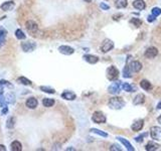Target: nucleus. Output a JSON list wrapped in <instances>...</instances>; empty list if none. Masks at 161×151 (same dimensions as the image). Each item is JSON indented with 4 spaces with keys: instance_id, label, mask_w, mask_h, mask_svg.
Returning <instances> with one entry per match:
<instances>
[{
    "instance_id": "nucleus-1",
    "label": "nucleus",
    "mask_w": 161,
    "mask_h": 151,
    "mask_svg": "<svg viewBox=\"0 0 161 151\" xmlns=\"http://www.w3.org/2000/svg\"><path fill=\"white\" fill-rule=\"evenodd\" d=\"M108 105L111 109L120 110V109H122L124 106H125V102H124V100L122 99L121 97H114V98L110 99Z\"/></svg>"
},
{
    "instance_id": "nucleus-2",
    "label": "nucleus",
    "mask_w": 161,
    "mask_h": 151,
    "mask_svg": "<svg viewBox=\"0 0 161 151\" xmlns=\"http://www.w3.org/2000/svg\"><path fill=\"white\" fill-rule=\"evenodd\" d=\"M107 78L110 81H116L119 78V70L115 65H111L107 70Z\"/></svg>"
},
{
    "instance_id": "nucleus-3",
    "label": "nucleus",
    "mask_w": 161,
    "mask_h": 151,
    "mask_svg": "<svg viewBox=\"0 0 161 151\" xmlns=\"http://www.w3.org/2000/svg\"><path fill=\"white\" fill-rule=\"evenodd\" d=\"M92 120L97 124H103L106 122V117H105V115L102 113V112L96 111L94 114H93Z\"/></svg>"
},
{
    "instance_id": "nucleus-4",
    "label": "nucleus",
    "mask_w": 161,
    "mask_h": 151,
    "mask_svg": "<svg viewBox=\"0 0 161 151\" xmlns=\"http://www.w3.org/2000/svg\"><path fill=\"white\" fill-rule=\"evenodd\" d=\"M150 135L152 139L156 141H161V127L158 126H153L150 129Z\"/></svg>"
},
{
    "instance_id": "nucleus-5",
    "label": "nucleus",
    "mask_w": 161,
    "mask_h": 151,
    "mask_svg": "<svg viewBox=\"0 0 161 151\" xmlns=\"http://www.w3.org/2000/svg\"><path fill=\"white\" fill-rule=\"evenodd\" d=\"M121 89H122V82L117 81L115 83H113V84L109 87V93L113 95H117L120 93Z\"/></svg>"
},
{
    "instance_id": "nucleus-6",
    "label": "nucleus",
    "mask_w": 161,
    "mask_h": 151,
    "mask_svg": "<svg viewBox=\"0 0 161 151\" xmlns=\"http://www.w3.org/2000/svg\"><path fill=\"white\" fill-rule=\"evenodd\" d=\"M35 47H36L35 42H32V41H24V42L21 43V48L25 52H32V50H34Z\"/></svg>"
},
{
    "instance_id": "nucleus-7",
    "label": "nucleus",
    "mask_w": 161,
    "mask_h": 151,
    "mask_svg": "<svg viewBox=\"0 0 161 151\" xmlns=\"http://www.w3.org/2000/svg\"><path fill=\"white\" fill-rule=\"evenodd\" d=\"M113 47H114L113 41L110 40H105L104 42L102 43V45H101V50H102V52H108Z\"/></svg>"
},
{
    "instance_id": "nucleus-8",
    "label": "nucleus",
    "mask_w": 161,
    "mask_h": 151,
    "mask_svg": "<svg viewBox=\"0 0 161 151\" xmlns=\"http://www.w3.org/2000/svg\"><path fill=\"white\" fill-rule=\"evenodd\" d=\"M157 55H158V50L154 47H148L147 50H145V53H144L145 58H154L157 57Z\"/></svg>"
},
{
    "instance_id": "nucleus-9",
    "label": "nucleus",
    "mask_w": 161,
    "mask_h": 151,
    "mask_svg": "<svg viewBox=\"0 0 161 151\" xmlns=\"http://www.w3.org/2000/svg\"><path fill=\"white\" fill-rule=\"evenodd\" d=\"M58 52L63 53V55H73V53L75 52V50L74 48L69 47V45H60V47H58Z\"/></svg>"
},
{
    "instance_id": "nucleus-10",
    "label": "nucleus",
    "mask_w": 161,
    "mask_h": 151,
    "mask_svg": "<svg viewBox=\"0 0 161 151\" xmlns=\"http://www.w3.org/2000/svg\"><path fill=\"white\" fill-rule=\"evenodd\" d=\"M26 28H27V30L29 31V32H31V33H34L37 31V29H38V26H37V24H36L34 21H32V20H28L27 22H26Z\"/></svg>"
},
{
    "instance_id": "nucleus-11",
    "label": "nucleus",
    "mask_w": 161,
    "mask_h": 151,
    "mask_svg": "<svg viewBox=\"0 0 161 151\" xmlns=\"http://www.w3.org/2000/svg\"><path fill=\"white\" fill-rule=\"evenodd\" d=\"M129 67H130V70L134 73H138L142 70V65H141V63L138 62V60H134V62H132Z\"/></svg>"
},
{
    "instance_id": "nucleus-12",
    "label": "nucleus",
    "mask_w": 161,
    "mask_h": 151,
    "mask_svg": "<svg viewBox=\"0 0 161 151\" xmlns=\"http://www.w3.org/2000/svg\"><path fill=\"white\" fill-rule=\"evenodd\" d=\"M25 105H26V107L29 108V109H35L36 107H37V105H38V102H37V100L34 98V97H30V98L27 99Z\"/></svg>"
},
{
    "instance_id": "nucleus-13",
    "label": "nucleus",
    "mask_w": 161,
    "mask_h": 151,
    "mask_svg": "<svg viewBox=\"0 0 161 151\" xmlns=\"http://www.w3.org/2000/svg\"><path fill=\"white\" fill-rule=\"evenodd\" d=\"M14 6H15V4H14L13 1H6V2H4L3 4H1L0 8L4 11H10L14 8Z\"/></svg>"
},
{
    "instance_id": "nucleus-14",
    "label": "nucleus",
    "mask_w": 161,
    "mask_h": 151,
    "mask_svg": "<svg viewBox=\"0 0 161 151\" xmlns=\"http://www.w3.org/2000/svg\"><path fill=\"white\" fill-rule=\"evenodd\" d=\"M84 58L86 62H88L89 64H97V63L99 62V58L96 57V55H84Z\"/></svg>"
},
{
    "instance_id": "nucleus-15",
    "label": "nucleus",
    "mask_w": 161,
    "mask_h": 151,
    "mask_svg": "<svg viewBox=\"0 0 161 151\" xmlns=\"http://www.w3.org/2000/svg\"><path fill=\"white\" fill-rule=\"evenodd\" d=\"M144 126V121L143 120H137L135 123L132 124V126H131V129H132L133 131H140L141 129L143 128Z\"/></svg>"
},
{
    "instance_id": "nucleus-16",
    "label": "nucleus",
    "mask_w": 161,
    "mask_h": 151,
    "mask_svg": "<svg viewBox=\"0 0 161 151\" xmlns=\"http://www.w3.org/2000/svg\"><path fill=\"white\" fill-rule=\"evenodd\" d=\"M75 97H77L75 96V94L73 93V92H70V91H65L62 94V98L65 99V100H69V101H73V100H75Z\"/></svg>"
},
{
    "instance_id": "nucleus-17",
    "label": "nucleus",
    "mask_w": 161,
    "mask_h": 151,
    "mask_svg": "<svg viewBox=\"0 0 161 151\" xmlns=\"http://www.w3.org/2000/svg\"><path fill=\"white\" fill-rule=\"evenodd\" d=\"M117 139L120 141V142H121L124 146H126V148H127V149H128L129 151H134V147L132 146V144H131V143L129 142L128 140H126L125 138H123V137H118Z\"/></svg>"
},
{
    "instance_id": "nucleus-18",
    "label": "nucleus",
    "mask_w": 161,
    "mask_h": 151,
    "mask_svg": "<svg viewBox=\"0 0 161 151\" xmlns=\"http://www.w3.org/2000/svg\"><path fill=\"white\" fill-rule=\"evenodd\" d=\"M133 6L135 7L136 9H138V10H143L146 7V4L145 2H144V0H135V1L133 2Z\"/></svg>"
},
{
    "instance_id": "nucleus-19",
    "label": "nucleus",
    "mask_w": 161,
    "mask_h": 151,
    "mask_svg": "<svg viewBox=\"0 0 161 151\" xmlns=\"http://www.w3.org/2000/svg\"><path fill=\"white\" fill-rule=\"evenodd\" d=\"M145 102V96L143 94H138L137 96L134 98L133 104L134 105H141Z\"/></svg>"
},
{
    "instance_id": "nucleus-20",
    "label": "nucleus",
    "mask_w": 161,
    "mask_h": 151,
    "mask_svg": "<svg viewBox=\"0 0 161 151\" xmlns=\"http://www.w3.org/2000/svg\"><path fill=\"white\" fill-rule=\"evenodd\" d=\"M140 86L142 89H144L145 91H150L152 89V85H151L150 82H148L147 80H142L140 82Z\"/></svg>"
},
{
    "instance_id": "nucleus-21",
    "label": "nucleus",
    "mask_w": 161,
    "mask_h": 151,
    "mask_svg": "<svg viewBox=\"0 0 161 151\" xmlns=\"http://www.w3.org/2000/svg\"><path fill=\"white\" fill-rule=\"evenodd\" d=\"M159 147L160 146L154 142H148L147 145L145 146V149L147 151H155V150L159 149Z\"/></svg>"
},
{
    "instance_id": "nucleus-22",
    "label": "nucleus",
    "mask_w": 161,
    "mask_h": 151,
    "mask_svg": "<svg viewBox=\"0 0 161 151\" xmlns=\"http://www.w3.org/2000/svg\"><path fill=\"white\" fill-rule=\"evenodd\" d=\"M122 89H123L124 91H126V92H129V93L136 91L135 86H132V85L128 84V83H124V84H122Z\"/></svg>"
},
{
    "instance_id": "nucleus-23",
    "label": "nucleus",
    "mask_w": 161,
    "mask_h": 151,
    "mask_svg": "<svg viewBox=\"0 0 161 151\" xmlns=\"http://www.w3.org/2000/svg\"><path fill=\"white\" fill-rule=\"evenodd\" d=\"M10 147H11L12 151H21L22 150V145H21V143L18 142V141H13V142L11 143Z\"/></svg>"
},
{
    "instance_id": "nucleus-24",
    "label": "nucleus",
    "mask_w": 161,
    "mask_h": 151,
    "mask_svg": "<svg viewBox=\"0 0 161 151\" xmlns=\"http://www.w3.org/2000/svg\"><path fill=\"white\" fill-rule=\"evenodd\" d=\"M42 105L46 108H50V107H52L55 105V100L53 99H48V98H45L42 100Z\"/></svg>"
},
{
    "instance_id": "nucleus-25",
    "label": "nucleus",
    "mask_w": 161,
    "mask_h": 151,
    "mask_svg": "<svg viewBox=\"0 0 161 151\" xmlns=\"http://www.w3.org/2000/svg\"><path fill=\"white\" fill-rule=\"evenodd\" d=\"M0 107H1V108L7 107L6 100L3 97V88H1V86H0Z\"/></svg>"
},
{
    "instance_id": "nucleus-26",
    "label": "nucleus",
    "mask_w": 161,
    "mask_h": 151,
    "mask_svg": "<svg viewBox=\"0 0 161 151\" xmlns=\"http://www.w3.org/2000/svg\"><path fill=\"white\" fill-rule=\"evenodd\" d=\"M115 5L117 8H125L128 5L127 0H115Z\"/></svg>"
},
{
    "instance_id": "nucleus-27",
    "label": "nucleus",
    "mask_w": 161,
    "mask_h": 151,
    "mask_svg": "<svg viewBox=\"0 0 161 151\" xmlns=\"http://www.w3.org/2000/svg\"><path fill=\"white\" fill-rule=\"evenodd\" d=\"M6 35H7V30L4 27L0 26V41H1L3 45H4V42H5Z\"/></svg>"
},
{
    "instance_id": "nucleus-28",
    "label": "nucleus",
    "mask_w": 161,
    "mask_h": 151,
    "mask_svg": "<svg viewBox=\"0 0 161 151\" xmlns=\"http://www.w3.org/2000/svg\"><path fill=\"white\" fill-rule=\"evenodd\" d=\"M15 122H16V120H15V118L14 117H10V118L7 120V124H6V127L8 128V129H12L15 126Z\"/></svg>"
},
{
    "instance_id": "nucleus-29",
    "label": "nucleus",
    "mask_w": 161,
    "mask_h": 151,
    "mask_svg": "<svg viewBox=\"0 0 161 151\" xmlns=\"http://www.w3.org/2000/svg\"><path fill=\"white\" fill-rule=\"evenodd\" d=\"M18 82L20 83V84L24 85V86H31V85H32L31 81H29L28 79H26V78H24V77L18 78Z\"/></svg>"
},
{
    "instance_id": "nucleus-30",
    "label": "nucleus",
    "mask_w": 161,
    "mask_h": 151,
    "mask_svg": "<svg viewBox=\"0 0 161 151\" xmlns=\"http://www.w3.org/2000/svg\"><path fill=\"white\" fill-rule=\"evenodd\" d=\"M123 77L124 78H131V77H132V75H131L130 67H129L128 65H125V68H124V70H123Z\"/></svg>"
},
{
    "instance_id": "nucleus-31",
    "label": "nucleus",
    "mask_w": 161,
    "mask_h": 151,
    "mask_svg": "<svg viewBox=\"0 0 161 151\" xmlns=\"http://www.w3.org/2000/svg\"><path fill=\"white\" fill-rule=\"evenodd\" d=\"M40 89L42 92H45V93H47V94H55V89H52V88H50V87H46V86H41Z\"/></svg>"
},
{
    "instance_id": "nucleus-32",
    "label": "nucleus",
    "mask_w": 161,
    "mask_h": 151,
    "mask_svg": "<svg viewBox=\"0 0 161 151\" xmlns=\"http://www.w3.org/2000/svg\"><path fill=\"white\" fill-rule=\"evenodd\" d=\"M91 132H92V133L98 134V135L102 136V137H108V134L103 132V131H101V130H99V129H96V128H92V129H91Z\"/></svg>"
},
{
    "instance_id": "nucleus-33",
    "label": "nucleus",
    "mask_w": 161,
    "mask_h": 151,
    "mask_svg": "<svg viewBox=\"0 0 161 151\" xmlns=\"http://www.w3.org/2000/svg\"><path fill=\"white\" fill-rule=\"evenodd\" d=\"M15 36L18 38V40H25L26 38V35L23 33V31L21 30V29H17V30L15 31Z\"/></svg>"
},
{
    "instance_id": "nucleus-34",
    "label": "nucleus",
    "mask_w": 161,
    "mask_h": 151,
    "mask_svg": "<svg viewBox=\"0 0 161 151\" xmlns=\"http://www.w3.org/2000/svg\"><path fill=\"white\" fill-rule=\"evenodd\" d=\"M130 22L133 23L134 26H136V27H139V26H141V24H142V20H141V19H139V18L134 17V18L131 19Z\"/></svg>"
},
{
    "instance_id": "nucleus-35",
    "label": "nucleus",
    "mask_w": 161,
    "mask_h": 151,
    "mask_svg": "<svg viewBox=\"0 0 161 151\" xmlns=\"http://www.w3.org/2000/svg\"><path fill=\"white\" fill-rule=\"evenodd\" d=\"M14 99H15V96H14V95L12 94V93L11 94H8L6 96V98H5L7 103H11V104L14 103Z\"/></svg>"
},
{
    "instance_id": "nucleus-36",
    "label": "nucleus",
    "mask_w": 161,
    "mask_h": 151,
    "mask_svg": "<svg viewBox=\"0 0 161 151\" xmlns=\"http://www.w3.org/2000/svg\"><path fill=\"white\" fill-rule=\"evenodd\" d=\"M151 12H152V15H154L155 17H157L158 15H160L161 14V8H159V7H154Z\"/></svg>"
},
{
    "instance_id": "nucleus-37",
    "label": "nucleus",
    "mask_w": 161,
    "mask_h": 151,
    "mask_svg": "<svg viewBox=\"0 0 161 151\" xmlns=\"http://www.w3.org/2000/svg\"><path fill=\"white\" fill-rule=\"evenodd\" d=\"M0 86H6V87H8L9 89H13V86H12V85L10 84V83L9 82H7V81H5V80H0Z\"/></svg>"
},
{
    "instance_id": "nucleus-38",
    "label": "nucleus",
    "mask_w": 161,
    "mask_h": 151,
    "mask_svg": "<svg viewBox=\"0 0 161 151\" xmlns=\"http://www.w3.org/2000/svg\"><path fill=\"white\" fill-rule=\"evenodd\" d=\"M148 134L147 133H144L143 135H139L137 136V137H135V141L136 142H142V141L144 140V137H146Z\"/></svg>"
},
{
    "instance_id": "nucleus-39",
    "label": "nucleus",
    "mask_w": 161,
    "mask_h": 151,
    "mask_svg": "<svg viewBox=\"0 0 161 151\" xmlns=\"http://www.w3.org/2000/svg\"><path fill=\"white\" fill-rule=\"evenodd\" d=\"M110 150H111V151H114V150H115V151H121L122 148H120V146L114 144V145H112L111 147H110Z\"/></svg>"
},
{
    "instance_id": "nucleus-40",
    "label": "nucleus",
    "mask_w": 161,
    "mask_h": 151,
    "mask_svg": "<svg viewBox=\"0 0 161 151\" xmlns=\"http://www.w3.org/2000/svg\"><path fill=\"white\" fill-rule=\"evenodd\" d=\"M100 7H101L102 9H104V10H108V9L110 8V6L107 5V4H105V3H101V4H100Z\"/></svg>"
},
{
    "instance_id": "nucleus-41",
    "label": "nucleus",
    "mask_w": 161,
    "mask_h": 151,
    "mask_svg": "<svg viewBox=\"0 0 161 151\" xmlns=\"http://www.w3.org/2000/svg\"><path fill=\"white\" fill-rule=\"evenodd\" d=\"M147 20L149 21V22H153V21L155 20V16H154V15H152V14H151V15L148 16V19H147Z\"/></svg>"
},
{
    "instance_id": "nucleus-42",
    "label": "nucleus",
    "mask_w": 161,
    "mask_h": 151,
    "mask_svg": "<svg viewBox=\"0 0 161 151\" xmlns=\"http://www.w3.org/2000/svg\"><path fill=\"white\" fill-rule=\"evenodd\" d=\"M7 111H8V109H7V107H4L3 110L1 111V114H2V115H4V114H6V113H7Z\"/></svg>"
},
{
    "instance_id": "nucleus-43",
    "label": "nucleus",
    "mask_w": 161,
    "mask_h": 151,
    "mask_svg": "<svg viewBox=\"0 0 161 151\" xmlns=\"http://www.w3.org/2000/svg\"><path fill=\"white\" fill-rule=\"evenodd\" d=\"M0 151H6V148L4 145H0Z\"/></svg>"
},
{
    "instance_id": "nucleus-44",
    "label": "nucleus",
    "mask_w": 161,
    "mask_h": 151,
    "mask_svg": "<svg viewBox=\"0 0 161 151\" xmlns=\"http://www.w3.org/2000/svg\"><path fill=\"white\" fill-rule=\"evenodd\" d=\"M156 108H157V109H161V102L157 104V107H156Z\"/></svg>"
},
{
    "instance_id": "nucleus-45",
    "label": "nucleus",
    "mask_w": 161,
    "mask_h": 151,
    "mask_svg": "<svg viewBox=\"0 0 161 151\" xmlns=\"http://www.w3.org/2000/svg\"><path fill=\"white\" fill-rule=\"evenodd\" d=\"M158 123H159L160 125H161V115H160L159 117H158Z\"/></svg>"
},
{
    "instance_id": "nucleus-46",
    "label": "nucleus",
    "mask_w": 161,
    "mask_h": 151,
    "mask_svg": "<svg viewBox=\"0 0 161 151\" xmlns=\"http://www.w3.org/2000/svg\"><path fill=\"white\" fill-rule=\"evenodd\" d=\"M2 45H3V43H2L1 41H0V48H1V47H2Z\"/></svg>"
},
{
    "instance_id": "nucleus-47",
    "label": "nucleus",
    "mask_w": 161,
    "mask_h": 151,
    "mask_svg": "<svg viewBox=\"0 0 161 151\" xmlns=\"http://www.w3.org/2000/svg\"><path fill=\"white\" fill-rule=\"evenodd\" d=\"M85 1H86V2H91L92 0H85Z\"/></svg>"
}]
</instances>
